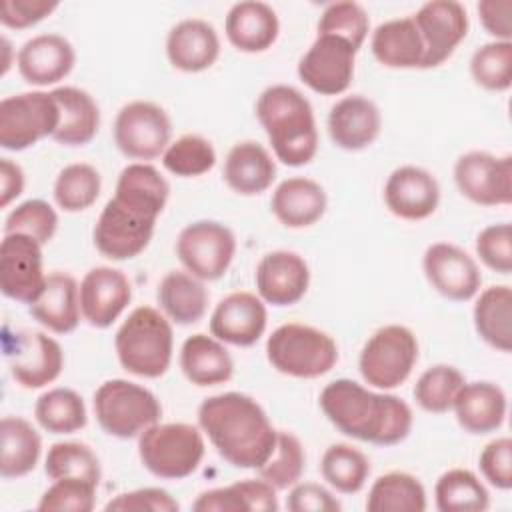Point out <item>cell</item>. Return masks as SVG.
<instances>
[{
    "label": "cell",
    "instance_id": "cell-47",
    "mask_svg": "<svg viewBox=\"0 0 512 512\" xmlns=\"http://www.w3.org/2000/svg\"><path fill=\"white\" fill-rule=\"evenodd\" d=\"M58 230L56 210L40 198H30L18 204L4 220V234H26L38 240L42 246L48 244Z\"/></svg>",
    "mask_w": 512,
    "mask_h": 512
},
{
    "label": "cell",
    "instance_id": "cell-38",
    "mask_svg": "<svg viewBox=\"0 0 512 512\" xmlns=\"http://www.w3.org/2000/svg\"><path fill=\"white\" fill-rule=\"evenodd\" d=\"M36 422L48 434H72L86 426L88 414L82 396L72 388H52L34 404Z\"/></svg>",
    "mask_w": 512,
    "mask_h": 512
},
{
    "label": "cell",
    "instance_id": "cell-40",
    "mask_svg": "<svg viewBox=\"0 0 512 512\" xmlns=\"http://www.w3.org/2000/svg\"><path fill=\"white\" fill-rule=\"evenodd\" d=\"M322 478L340 494H356L370 476V462L358 448L338 442L330 444L320 460Z\"/></svg>",
    "mask_w": 512,
    "mask_h": 512
},
{
    "label": "cell",
    "instance_id": "cell-45",
    "mask_svg": "<svg viewBox=\"0 0 512 512\" xmlns=\"http://www.w3.org/2000/svg\"><path fill=\"white\" fill-rule=\"evenodd\" d=\"M216 164L212 142L200 134H184L168 144L162 154V166L180 178H196L210 172Z\"/></svg>",
    "mask_w": 512,
    "mask_h": 512
},
{
    "label": "cell",
    "instance_id": "cell-17",
    "mask_svg": "<svg viewBox=\"0 0 512 512\" xmlns=\"http://www.w3.org/2000/svg\"><path fill=\"white\" fill-rule=\"evenodd\" d=\"M424 42L422 68L444 64L468 34L466 8L456 0H432L412 16Z\"/></svg>",
    "mask_w": 512,
    "mask_h": 512
},
{
    "label": "cell",
    "instance_id": "cell-35",
    "mask_svg": "<svg viewBox=\"0 0 512 512\" xmlns=\"http://www.w3.org/2000/svg\"><path fill=\"white\" fill-rule=\"evenodd\" d=\"M0 476L22 478L30 474L42 452V438L36 428L20 416H4L0 422Z\"/></svg>",
    "mask_w": 512,
    "mask_h": 512
},
{
    "label": "cell",
    "instance_id": "cell-36",
    "mask_svg": "<svg viewBox=\"0 0 512 512\" xmlns=\"http://www.w3.org/2000/svg\"><path fill=\"white\" fill-rule=\"evenodd\" d=\"M474 328L478 336L500 352L512 350V290L506 284H494L480 292L474 310Z\"/></svg>",
    "mask_w": 512,
    "mask_h": 512
},
{
    "label": "cell",
    "instance_id": "cell-21",
    "mask_svg": "<svg viewBox=\"0 0 512 512\" xmlns=\"http://www.w3.org/2000/svg\"><path fill=\"white\" fill-rule=\"evenodd\" d=\"M310 286L306 260L290 250H272L256 266V290L262 302L292 306L304 298Z\"/></svg>",
    "mask_w": 512,
    "mask_h": 512
},
{
    "label": "cell",
    "instance_id": "cell-43",
    "mask_svg": "<svg viewBox=\"0 0 512 512\" xmlns=\"http://www.w3.org/2000/svg\"><path fill=\"white\" fill-rule=\"evenodd\" d=\"M464 376L450 364H434L420 374L414 384L416 404L430 414H444L452 410L454 398L464 384Z\"/></svg>",
    "mask_w": 512,
    "mask_h": 512
},
{
    "label": "cell",
    "instance_id": "cell-26",
    "mask_svg": "<svg viewBox=\"0 0 512 512\" xmlns=\"http://www.w3.org/2000/svg\"><path fill=\"white\" fill-rule=\"evenodd\" d=\"M224 32L236 50L258 54L276 42L280 34V22L270 4L260 0H244L232 4L228 10Z\"/></svg>",
    "mask_w": 512,
    "mask_h": 512
},
{
    "label": "cell",
    "instance_id": "cell-56",
    "mask_svg": "<svg viewBox=\"0 0 512 512\" xmlns=\"http://www.w3.org/2000/svg\"><path fill=\"white\" fill-rule=\"evenodd\" d=\"M482 28L498 42H512V0H482L476 6Z\"/></svg>",
    "mask_w": 512,
    "mask_h": 512
},
{
    "label": "cell",
    "instance_id": "cell-37",
    "mask_svg": "<svg viewBox=\"0 0 512 512\" xmlns=\"http://www.w3.org/2000/svg\"><path fill=\"white\" fill-rule=\"evenodd\" d=\"M366 510L370 512H424L426 490L422 482L408 472H386L374 480L368 490Z\"/></svg>",
    "mask_w": 512,
    "mask_h": 512
},
{
    "label": "cell",
    "instance_id": "cell-54",
    "mask_svg": "<svg viewBox=\"0 0 512 512\" xmlns=\"http://www.w3.org/2000/svg\"><path fill=\"white\" fill-rule=\"evenodd\" d=\"M286 508L290 512H340L342 504L316 482H296L288 492Z\"/></svg>",
    "mask_w": 512,
    "mask_h": 512
},
{
    "label": "cell",
    "instance_id": "cell-49",
    "mask_svg": "<svg viewBox=\"0 0 512 512\" xmlns=\"http://www.w3.org/2000/svg\"><path fill=\"white\" fill-rule=\"evenodd\" d=\"M96 484L82 478H60L38 500L40 512H90L96 504Z\"/></svg>",
    "mask_w": 512,
    "mask_h": 512
},
{
    "label": "cell",
    "instance_id": "cell-7",
    "mask_svg": "<svg viewBox=\"0 0 512 512\" xmlns=\"http://www.w3.org/2000/svg\"><path fill=\"white\" fill-rule=\"evenodd\" d=\"M204 452V432L186 422H156L138 436L142 466L162 480L188 478L198 470Z\"/></svg>",
    "mask_w": 512,
    "mask_h": 512
},
{
    "label": "cell",
    "instance_id": "cell-52",
    "mask_svg": "<svg viewBox=\"0 0 512 512\" xmlns=\"http://www.w3.org/2000/svg\"><path fill=\"white\" fill-rule=\"evenodd\" d=\"M482 476L498 490L512 488V440L508 436L488 442L478 458Z\"/></svg>",
    "mask_w": 512,
    "mask_h": 512
},
{
    "label": "cell",
    "instance_id": "cell-10",
    "mask_svg": "<svg viewBox=\"0 0 512 512\" xmlns=\"http://www.w3.org/2000/svg\"><path fill=\"white\" fill-rule=\"evenodd\" d=\"M60 122L58 104L50 92H20L0 102V146L20 152L46 136H54Z\"/></svg>",
    "mask_w": 512,
    "mask_h": 512
},
{
    "label": "cell",
    "instance_id": "cell-14",
    "mask_svg": "<svg viewBox=\"0 0 512 512\" xmlns=\"http://www.w3.org/2000/svg\"><path fill=\"white\" fill-rule=\"evenodd\" d=\"M356 48L334 34H318L298 62V78L322 96L348 90L354 76Z\"/></svg>",
    "mask_w": 512,
    "mask_h": 512
},
{
    "label": "cell",
    "instance_id": "cell-48",
    "mask_svg": "<svg viewBox=\"0 0 512 512\" xmlns=\"http://www.w3.org/2000/svg\"><path fill=\"white\" fill-rule=\"evenodd\" d=\"M370 30L366 10L358 2H332L324 8L318 20V34H334L350 42L356 50L362 48Z\"/></svg>",
    "mask_w": 512,
    "mask_h": 512
},
{
    "label": "cell",
    "instance_id": "cell-51",
    "mask_svg": "<svg viewBox=\"0 0 512 512\" xmlns=\"http://www.w3.org/2000/svg\"><path fill=\"white\" fill-rule=\"evenodd\" d=\"M180 504L164 488H136L116 494L106 502V512H178Z\"/></svg>",
    "mask_w": 512,
    "mask_h": 512
},
{
    "label": "cell",
    "instance_id": "cell-8",
    "mask_svg": "<svg viewBox=\"0 0 512 512\" xmlns=\"http://www.w3.org/2000/svg\"><path fill=\"white\" fill-rule=\"evenodd\" d=\"M94 416L100 428L114 438H138L148 426L160 422L162 406L144 386L112 378L94 392Z\"/></svg>",
    "mask_w": 512,
    "mask_h": 512
},
{
    "label": "cell",
    "instance_id": "cell-23",
    "mask_svg": "<svg viewBox=\"0 0 512 512\" xmlns=\"http://www.w3.org/2000/svg\"><path fill=\"white\" fill-rule=\"evenodd\" d=\"M74 62V46L60 34L32 36L16 54L18 72L32 86H50L64 80Z\"/></svg>",
    "mask_w": 512,
    "mask_h": 512
},
{
    "label": "cell",
    "instance_id": "cell-44",
    "mask_svg": "<svg viewBox=\"0 0 512 512\" xmlns=\"http://www.w3.org/2000/svg\"><path fill=\"white\" fill-rule=\"evenodd\" d=\"M306 454L298 436L286 430H278L276 446L272 456L256 470L262 480L272 484L276 490H288L300 482L304 474Z\"/></svg>",
    "mask_w": 512,
    "mask_h": 512
},
{
    "label": "cell",
    "instance_id": "cell-11",
    "mask_svg": "<svg viewBox=\"0 0 512 512\" xmlns=\"http://www.w3.org/2000/svg\"><path fill=\"white\" fill-rule=\"evenodd\" d=\"M114 144L132 160L148 162L164 154L172 136V122L166 110L148 100L124 104L114 120Z\"/></svg>",
    "mask_w": 512,
    "mask_h": 512
},
{
    "label": "cell",
    "instance_id": "cell-42",
    "mask_svg": "<svg viewBox=\"0 0 512 512\" xmlns=\"http://www.w3.org/2000/svg\"><path fill=\"white\" fill-rule=\"evenodd\" d=\"M44 472L50 480L82 478L92 484H100L102 468L94 450L84 442H54L48 448Z\"/></svg>",
    "mask_w": 512,
    "mask_h": 512
},
{
    "label": "cell",
    "instance_id": "cell-30",
    "mask_svg": "<svg viewBox=\"0 0 512 512\" xmlns=\"http://www.w3.org/2000/svg\"><path fill=\"white\" fill-rule=\"evenodd\" d=\"M222 176L228 188L236 194L258 196L272 186L276 164L262 144L244 140L234 144L226 154Z\"/></svg>",
    "mask_w": 512,
    "mask_h": 512
},
{
    "label": "cell",
    "instance_id": "cell-15",
    "mask_svg": "<svg viewBox=\"0 0 512 512\" xmlns=\"http://www.w3.org/2000/svg\"><path fill=\"white\" fill-rule=\"evenodd\" d=\"M42 244L26 234H4L0 244V290L6 298L32 304L46 284Z\"/></svg>",
    "mask_w": 512,
    "mask_h": 512
},
{
    "label": "cell",
    "instance_id": "cell-12",
    "mask_svg": "<svg viewBox=\"0 0 512 512\" xmlns=\"http://www.w3.org/2000/svg\"><path fill=\"white\" fill-rule=\"evenodd\" d=\"M236 254L234 232L216 220H196L176 238V256L200 280H218L226 274Z\"/></svg>",
    "mask_w": 512,
    "mask_h": 512
},
{
    "label": "cell",
    "instance_id": "cell-25",
    "mask_svg": "<svg viewBox=\"0 0 512 512\" xmlns=\"http://www.w3.org/2000/svg\"><path fill=\"white\" fill-rule=\"evenodd\" d=\"M168 62L188 74L208 70L220 56V38L214 26L200 18L174 24L166 36Z\"/></svg>",
    "mask_w": 512,
    "mask_h": 512
},
{
    "label": "cell",
    "instance_id": "cell-53",
    "mask_svg": "<svg viewBox=\"0 0 512 512\" xmlns=\"http://www.w3.org/2000/svg\"><path fill=\"white\" fill-rule=\"evenodd\" d=\"M56 8V0H4L0 4V22L12 30H24L48 18Z\"/></svg>",
    "mask_w": 512,
    "mask_h": 512
},
{
    "label": "cell",
    "instance_id": "cell-22",
    "mask_svg": "<svg viewBox=\"0 0 512 512\" xmlns=\"http://www.w3.org/2000/svg\"><path fill=\"white\" fill-rule=\"evenodd\" d=\"M438 202V180L420 166H400L390 172L384 184V204L396 218L424 220L436 212Z\"/></svg>",
    "mask_w": 512,
    "mask_h": 512
},
{
    "label": "cell",
    "instance_id": "cell-33",
    "mask_svg": "<svg viewBox=\"0 0 512 512\" xmlns=\"http://www.w3.org/2000/svg\"><path fill=\"white\" fill-rule=\"evenodd\" d=\"M370 48L374 58L386 68H422L424 42L412 16L378 24L372 32Z\"/></svg>",
    "mask_w": 512,
    "mask_h": 512
},
{
    "label": "cell",
    "instance_id": "cell-41",
    "mask_svg": "<svg viewBox=\"0 0 512 512\" xmlns=\"http://www.w3.org/2000/svg\"><path fill=\"white\" fill-rule=\"evenodd\" d=\"M102 190L100 172L86 162L64 166L54 180V200L64 212H82L90 208Z\"/></svg>",
    "mask_w": 512,
    "mask_h": 512
},
{
    "label": "cell",
    "instance_id": "cell-19",
    "mask_svg": "<svg viewBox=\"0 0 512 512\" xmlns=\"http://www.w3.org/2000/svg\"><path fill=\"white\" fill-rule=\"evenodd\" d=\"M266 324L268 312L262 298L240 290L216 304L210 316V334L224 344L246 348L262 338Z\"/></svg>",
    "mask_w": 512,
    "mask_h": 512
},
{
    "label": "cell",
    "instance_id": "cell-58",
    "mask_svg": "<svg viewBox=\"0 0 512 512\" xmlns=\"http://www.w3.org/2000/svg\"><path fill=\"white\" fill-rule=\"evenodd\" d=\"M10 54H12V46H10L8 38H6V36H2V70H0V74H2V76H4V74L10 70V66H12V58H10Z\"/></svg>",
    "mask_w": 512,
    "mask_h": 512
},
{
    "label": "cell",
    "instance_id": "cell-39",
    "mask_svg": "<svg viewBox=\"0 0 512 512\" xmlns=\"http://www.w3.org/2000/svg\"><path fill=\"white\" fill-rule=\"evenodd\" d=\"M434 498L440 512H484L490 506L486 486L466 468L444 472L434 486Z\"/></svg>",
    "mask_w": 512,
    "mask_h": 512
},
{
    "label": "cell",
    "instance_id": "cell-28",
    "mask_svg": "<svg viewBox=\"0 0 512 512\" xmlns=\"http://www.w3.org/2000/svg\"><path fill=\"white\" fill-rule=\"evenodd\" d=\"M32 318L54 334H68L76 330L82 310H80V286L74 276L66 272H52L38 298L28 304Z\"/></svg>",
    "mask_w": 512,
    "mask_h": 512
},
{
    "label": "cell",
    "instance_id": "cell-6",
    "mask_svg": "<svg viewBox=\"0 0 512 512\" xmlns=\"http://www.w3.org/2000/svg\"><path fill=\"white\" fill-rule=\"evenodd\" d=\"M266 358L272 368L292 378H320L338 362L334 338L314 326L288 322L266 340Z\"/></svg>",
    "mask_w": 512,
    "mask_h": 512
},
{
    "label": "cell",
    "instance_id": "cell-27",
    "mask_svg": "<svg viewBox=\"0 0 512 512\" xmlns=\"http://www.w3.org/2000/svg\"><path fill=\"white\" fill-rule=\"evenodd\" d=\"M506 408L508 400L504 390L486 380L464 382L452 404L458 424L476 436L496 432L504 424Z\"/></svg>",
    "mask_w": 512,
    "mask_h": 512
},
{
    "label": "cell",
    "instance_id": "cell-31",
    "mask_svg": "<svg viewBox=\"0 0 512 512\" xmlns=\"http://www.w3.org/2000/svg\"><path fill=\"white\" fill-rule=\"evenodd\" d=\"M180 368L194 386H218L232 378L234 360L224 342L212 334H192L180 348Z\"/></svg>",
    "mask_w": 512,
    "mask_h": 512
},
{
    "label": "cell",
    "instance_id": "cell-57",
    "mask_svg": "<svg viewBox=\"0 0 512 512\" xmlns=\"http://www.w3.org/2000/svg\"><path fill=\"white\" fill-rule=\"evenodd\" d=\"M24 192V170L10 158L0 160V206L6 208Z\"/></svg>",
    "mask_w": 512,
    "mask_h": 512
},
{
    "label": "cell",
    "instance_id": "cell-16",
    "mask_svg": "<svg viewBox=\"0 0 512 512\" xmlns=\"http://www.w3.org/2000/svg\"><path fill=\"white\" fill-rule=\"evenodd\" d=\"M12 378L26 390L44 388L54 382L64 368L62 346L40 330H20L6 346Z\"/></svg>",
    "mask_w": 512,
    "mask_h": 512
},
{
    "label": "cell",
    "instance_id": "cell-55",
    "mask_svg": "<svg viewBox=\"0 0 512 512\" xmlns=\"http://www.w3.org/2000/svg\"><path fill=\"white\" fill-rule=\"evenodd\" d=\"M194 512H248V504L244 500L240 482L210 488L198 494L192 502Z\"/></svg>",
    "mask_w": 512,
    "mask_h": 512
},
{
    "label": "cell",
    "instance_id": "cell-1",
    "mask_svg": "<svg viewBox=\"0 0 512 512\" xmlns=\"http://www.w3.org/2000/svg\"><path fill=\"white\" fill-rule=\"evenodd\" d=\"M168 196L170 184L152 164L132 162L122 168L114 196L102 208L92 232L96 250L116 262L144 252Z\"/></svg>",
    "mask_w": 512,
    "mask_h": 512
},
{
    "label": "cell",
    "instance_id": "cell-32",
    "mask_svg": "<svg viewBox=\"0 0 512 512\" xmlns=\"http://www.w3.org/2000/svg\"><path fill=\"white\" fill-rule=\"evenodd\" d=\"M50 94L60 112V122L52 138L58 144L72 148L92 142L100 128V110L94 98L76 86H60Z\"/></svg>",
    "mask_w": 512,
    "mask_h": 512
},
{
    "label": "cell",
    "instance_id": "cell-50",
    "mask_svg": "<svg viewBox=\"0 0 512 512\" xmlns=\"http://www.w3.org/2000/svg\"><path fill=\"white\" fill-rule=\"evenodd\" d=\"M476 254L486 268L508 276L512 272V226L490 224L476 236Z\"/></svg>",
    "mask_w": 512,
    "mask_h": 512
},
{
    "label": "cell",
    "instance_id": "cell-9",
    "mask_svg": "<svg viewBox=\"0 0 512 512\" xmlns=\"http://www.w3.org/2000/svg\"><path fill=\"white\" fill-rule=\"evenodd\" d=\"M418 362V340L402 324L378 328L362 346L358 356L360 376L378 390L398 388L412 374Z\"/></svg>",
    "mask_w": 512,
    "mask_h": 512
},
{
    "label": "cell",
    "instance_id": "cell-46",
    "mask_svg": "<svg viewBox=\"0 0 512 512\" xmlns=\"http://www.w3.org/2000/svg\"><path fill=\"white\" fill-rule=\"evenodd\" d=\"M470 74L484 90H508L512 86V42L492 40L476 48L470 58Z\"/></svg>",
    "mask_w": 512,
    "mask_h": 512
},
{
    "label": "cell",
    "instance_id": "cell-13",
    "mask_svg": "<svg viewBox=\"0 0 512 512\" xmlns=\"http://www.w3.org/2000/svg\"><path fill=\"white\" fill-rule=\"evenodd\" d=\"M454 182L460 194L478 206H508L512 202V156L466 152L454 164Z\"/></svg>",
    "mask_w": 512,
    "mask_h": 512
},
{
    "label": "cell",
    "instance_id": "cell-3",
    "mask_svg": "<svg viewBox=\"0 0 512 512\" xmlns=\"http://www.w3.org/2000/svg\"><path fill=\"white\" fill-rule=\"evenodd\" d=\"M198 426L220 458L234 468L258 470L274 452L276 434L264 408L248 394L222 392L202 400Z\"/></svg>",
    "mask_w": 512,
    "mask_h": 512
},
{
    "label": "cell",
    "instance_id": "cell-29",
    "mask_svg": "<svg viewBox=\"0 0 512 512\" xmlns=\"http://www.w3.org/2000/svg\"><path fill=\"white\" fill-rule=\"evenodd\" d=\"M328 206L324 188L304 176H292L282 180L272 192L270 208L276 220L286 228H308L316 224Z\"/></svg>",
    "mask_w": 512,
    "mask_h": 512
},
{
    "label": "cell",
    "instance_id": "cell-4",
    "mask_svg": "<svg viewBox=\"0 0 512 512\" xmlns=\"http://www.w3.org/2000/svg\"><path fill=\"white\" fill-rule=\"evenodd\" d=\"M256 118L262 124L276 160L298 168L318 152V128L310 100L294 86L272 84L256 100Z\"/></svg>",
    "mask_w": 512,
    "mask_h": 512
},
{
    "label": "cell",
    "instance_id": "cell-5",
    "mask_svg": "<svg viewBox=\"0 0 512 512\" xmlns=\"http://www.w3.org/2000/svg\"><path fill=\"white\" fill-rule=\"evenodd\" d=\"M114 348L126 372L140 378H160L172 362V324L160 310L138 306L116 330Z\"/></svg>",
    "mask_w": 512,
    "mask_h": 512
},
{
    "label": "cell",
    "instance_id": "cell-18",
    "mask_svg": "<svg viewBox=\"0 0 512 512\" xmlns=\"http://www.w3.org/2000/svg\"><path fill=\"white\" fill-rule=\"evenodd\" d=\"M422 270L430 286L444 298L466 302L474 298L482 284L476 260L456 244L434 242L422 256Z\"/></svg>",
    "mask_w": 512,
    "mask_h": 512
},
{
    "label": "cell",
    "instance_id": "cell-34",
    "mask_svg": "<svg viewBox=\"0 0 512 512\" xmlns=\"http://www.w3.org/2000/svg\"><path fill=\"white\" fill-rule=\"evenodd\" d=\"M162 314L180 326L196 324L208 308V290L204 280L188 270H170L158 284L156 292Z\"/></svg>",
    "mask_w": 512,
    "mask_h": 512
},
{
    "label": "cell",
    "instance_id": "cell-24",
    "mask_svg": "<svg viewBox=\"0 0 512 512\" xmlns=\"http://www.w3.org/2000/svg\"><path fill=\"white\" fill-rule=\"evenodd\" d=\"M382 116L378 106L360 96L340 98L328 114V134L330 140L348 152H358L368 148L380 134Z\"/></svg>",
    "mask_w": 512,
    "mask_h": 512
},
{
    "label": "cell",
    "instance_id": "cell-20",
    "mask_svg": "<svg viewBox=\"0 0 512 512\" xmlns=\"http://www.w3.org/2000/svg\"><path fill=\"white\" fill-rule=\"evenodd\" d=\"M132 300V284L126 274L112 266L88 270L80 282V310L94 328H108Z\"/></svg>",
    "mask_w": 512,
    "mask_h": 512
},
{
    "label": "cell",
    "instance_id": "cell-2",
    "mask_svg": "<svg viewBox=\"0 0 512 512\" xmlns=\"http://www.w3.org/2000/svg\"><path fill=\"white\" fill-rule=\"evenodd\" d=\"M318 402L336 430L376 446L404 442L414 424L412 408L400 396L374 392L350 378L326 384Z\"/></svg>",
    "mask_w": 512,
    "mask_h": 512
}]
</instances>
